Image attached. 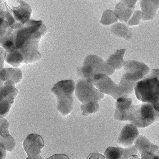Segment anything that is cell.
I'll use <instances>...</instances> for the list:
<instances>
[{
	"label": "cell",
	"instance_id": "6da1fadb",
	"mask_svg": "<svg viewBox=\"0 0 159 159\" xmlns=\"http://www.w3.org/2000/svg\"><path fill=\"white\" fill-rule=\"evenodd\" d=\"M135 94L139 100L152 103L159 99V69H152L144 78L136 82Z\"/></svg>",
	"mask_w": 159,
	"mask_h": 159
},
{
	"label": "cell",
	"instance_id": "7a4b0ae2",
	"mask_svg": "<svg viewBox=\"0 0 159 159\" xmlns=\"http://www.w3.org/2000/svg\"><path fill=\"white\" fill-rule=\"evenodd\" d=\"M75 86L73 80H62L54 84L51 90L57 100V109L62 116L68 115L73 110Z\"/></svg>",
	"mask_w": 159,
	"mask_h": 159
},
{
	"label": "cell",
	"instance_id": "3957f363",
	"mask_svg": "<svg viewBox=\"0 0 159 159\" xmlns=\"http://www.w3.org/2000/svg\"><path fill=\"white\" fill-rule=\"evenodd\" d=\"M159 119V116L151 103L134 105L129 121L139 128L147 127Z\"/></svg>",
	"mask_w": 159,
	"mask_h": 159
},
{
	"label": "cell",
	"instance_id": "277c9868",
	"mask_svg": "<svg viewBox=\"0 0 159 159\" xmlns=\"http://www.w3.org/2000/svg\"><path fill=\"white\" fill-rule=\"evenodd\" d=\"M75 94L82 103L91 102H98L103 98L104 95L94 87L92 80L82 78L77 82Z\"/></svg>",
	"mask_w": 159,
	"mask_h": 159
},
{
	"label": "cell",
	"instance_id": "5b68a950",
	"mask_svg": "<svg viewBox=\"0 0 159 159\" xmlns=\"http://www.w3.org/2000/svg\"><path fill=\"white\" fill-rule=\"evenodd\" d=\"M124 68L125 73L122 76L135 84L144 78L149 72V69L145 64L134 60L125 62Z\"/></svg>",
	"mask_w": 159,
	"mask_h": 159
},
{
	"label": "cell",
	"instance_id": "8992f818",
	"mask_svg": "<svg viewBox=\"0 0 159 159\" xmlns=\"http://www.w3.org/2000/svg\"><path fill=\"white\" fill-rule=\"evenodd\" d=\"M83 65L87 68L91 77L95 74L103 73L107 75L113 74L115 70L112 69L101 57L95 55H90L84 59Z\"/></svg>",
	"mask_w": 159,
	"mask_h": 159
},
{
	"label": "cell",
	"instance_id": "52a82bcc",
	"mask_svg": "<svg viewBox=\"0 0 159 159\" xmlns=\"http://www.w3.org/2000/svg\"><path fill=\"white\" fill-rule=\"evenodd\" d=\"M134 145L141 155V159H159V147L144 136L139 135L135 141Z\"/></svg>",
	"mask_w": 159,
	"mask_h": 159
},
{
	"label": "cell",
	"instance_id": "ba28073f",
	"mask_svg": "<svg viewBox=\"0 0 159 159\" xmlns=\"http://www.w3.org/2000/svg\"><path fill=\"white\" fill-rule=\"evenodd\" d=\"M18 91L13 86L0 87V118L6 116L13 105Z\"/></svg>",
	"mask_w": 159,
	"mask_h": 159
},
{
	"label": "cell",
	"instance_id": "9c48e42d",
	"mask_svg": "<svg viewBox=\"0 0 159 159\" xmlns=\"http://www.w3.org/2000/svg\"><path fill=\"white\" fill-rule=\"evenodd\" d=\"M22 145L28 157H34L40 155L41 150L44 146V142L40 135L32 134L25 139Z\"/></svg>",
	"mask_w": 159,
	"mask_h": 159
},
{
	"label": "cell",
	"instance_id": "30bf717a",
	"mask_svg": "<svg viewBox=\"0 0 159 159\" xmlns=\"http://www.w3.org/2000/svg\"><path fill=\"white\" fill-rule=\"evenodd\" d=\"M115 105V119L119 121L129 120L134 106L132 99L129 98L121 97L116 100Z\"/></svg>",
	"mask_w": 159,
	"mask_h": 159
},
{
	"label": "cell",
	"instance_id": "8fae6325",
	"mask_svg": "<svg viewBox=\"0 0 159 159\" xmlns=\"http://www.w3.org/2000/svg\"><path fill=\"white\" fill-rule=\"evenodd\" d=\"M22 74L19 68H5L0 70V87L13 86L20 82Z\"/></svg>",
	"mask_w": 159,
	"mask_h": 159
},
{
	"label": "cell",
	"instance_id": "7c38bea8",
	"mask_svg": "<svg viewBox=\"0 0 159 159\" xmlns=\"http://www.w3.org/2000/svg\"><path fill=\"white\" fill-rule=\"evenodd\" d=\"M139 136L137 127L132 124H128L122 129L118 138V143L123 147H131Z\"/></svg>",
	"mask_w": 159,
	"mask_h": 159
},
{
	"label": "cell",
	"instance_id": "4fadbf2b",
	"mask_svg": "<svg viewBox=\"0 0 159 159\" xmlns=\"http://www.w3.org/2000/svg\"><path fill=\"white\" fill-rule=\"evenodd\" d=\"M137 0H123L120 1L115 7L114 12L122 22H127L133 13Z\"/></svg>",
	"mask_w": 159,
	"mask_h": 159
},
{
	"label": "cell",
	"instance_id": "5bb4252c",
	"mask_svg": "<svg viewBox=\"0 0 159 159\" xmlns=\"http://www.w3.org/2000/svg\"><path fill=\"white\" fill-rule=\"evenodd\" d=\"M137 152L134 145L124 148L110 147L106 149L104 155L106 159H127Z\"/></svg>",
	"mask_w": 159,
	"mask_h": 159
},
{
	"label": "cell",
	"instance_id": "9a60e30c",
	"mask_svg": "<svg viewBox=\"0 0 159 159\" xmlns=\"http://www.w3.org/2000/svg\"><path fill=\"white\" fill-rule=\"evenodd\" d=\"M92 83L100 92L110 95L116 85L107 75L103 73L95 74L93 79Z\"/></svg>",
	"mask_w": 159,
	"mask_h": 159
},
{
	"label": "cell",
	"instance_id": "2e32d148",
	"mask_svg": "<svg viewBox=\"0 0 159 159\" xmlns=\"http://www.w3.org/2000/svg\"><path fill=\"white\" fill-rule=\"evenodd\" d=\"M10 124L4 118H0V144L4 146L6 149L11 152L16 146L15 141L10 134L8 129Z\"/></svg>",
	"mask_w": 159,
	"mask_h": 159
},
{
	"label": "cell",
	"instance_id": "e0dca14e",
	"mask_svg": "<svg viewBox=\"0 0 159 159\" xmlns=\"http://www.w3.org/2000/svg\"><path fill=\"white\" fill-rule=\"evenodd\" d=\"M135 84L122 76L120 82L116 85L111 96L116 100L121 97L128 98L132 93Z\"/></svg>",
	"mask_w": 159,
	"mask_h": 159
},
{
	"label": "cell",
	"instance_id": "ac0fdd59",
	"mask_svg": "<svg viewBox=\"0 0 159 159\" xmlns=\"http://www.w3.org/2000/svg\"><path fill=\"white\" fill-rule=\"evenodd\" d=\"M139 4L143 21L153 19L159 9V0H141Z\"/></svg>",
	"mask_w": 159,
	"mask_h": 159
},
{
	"label": "cell",
	"instance_id": "d6986e66",
	"mask_svg": "<svg viewBox=\"0 0 159 159\" xmlns=\"http://www.w3.org/2000/svg\"><path fill=\"white\" fill-rule=\"evenodd\" d=\"M125 50L122 49L116 51L109 57L106 63L115 70L121 69L125 63L123 58Z\"/></svg>",
	"mask_w": 159,
	"mask_h": 159
},
{
	"label": "cell",
	"instance_id": "ffe728a7",
	"mask_svg": "<svg viewBox=\"0 0 159 159\" xmlns=\"http://www.w3.org/2000/svg\"><path fill=\"white\" fill-rule=\"evenodd\" d=\"M110 30L113 35L122 38L126 40H129L132 38V34L129 30L122 23H117L113 25Z\"/></svg>",
	"mask_w": 159,
	"mask_h": 159
},
{
	"label": "cell",
	"instance_id": "44dd1931",
	"mask_svg": "<svg viewBox=\"0 0 159 159\" xmlns=\"http://www.w3.org/2000/svg\"><path fill=\"white\" fill-rule=\"evenodd\" d=\"M24 60L23 55L16 50L8 53L5 58L7 63L15 67L19 66Z\"/></svg>",
	"mask_w": 159,
	"mask_h": 159
},
{
	"label": "cell",
	"instance_id": "7402d4cb",
	"mask_svg": "<svg viewBox=\"0 0 159 159\" xmlns=\"http://www.w3.org/2000/svg\"><path fill=\"white\" fill-rule=\"evenodd\" d=\"M99 109L98 102H91L82 103L80 109L82 114L84 116H88L97 112Z\"/></svg>",
	"mask_w": 159,
	"mask_h": 159
},
{
	"label": "cell",
	"instance_id": "603a6c76",
	"mask_svg": "<svg viewBox=\"0 0 159 159\" xmlns=\"http://www.w3.org/2000/svg\"><path fill=\"white\" fill-rule=\"evenodd\" d=\"M118 18L114 11L106 10L103 12L100 23L103 25H108L117 22Z\"/></svg>",
	"mask_w": 159,
	"mask_h": 159
},
{
	"label": "cell",
	"instance_id": "cb8c5ba5",
	"mask_svg": "<svg viewBox=\"0 0 159 159\" xmlns=\"http://www.w3.org/2000/svg\"><path fill=\"white\" fill-rule=\"evenodd\" d=\"M7 38L2 39V46L7 52L10 53L15 48V43L12 38L10 37Z\"/></svg>",
	"mask_w": 159,
	"mask_h": 159
},
{
	"label": "cell",
	"instance_id": "d4e9b609",
	"mask_svg": "<svg viewBox=\"0 0 159 159\" xmlns=\"http://www.w3.org/2000/svg\"><path fill=\"white\" fill-rule=\"evenodd\" d=\"M142 19V11L140 10L136 11L128 21V24L129 26L138 25L139 24Z\"/></svg>",
	"mask_w": 159,
	"mask_h": 159
},
{
	"label": "cell",
	"instance_id": "484cf974",
	"mask_svg": "<svg viewBox=\"0 0 159 159\" xmlns=\"http://www.w3.org/2000/svg\"><path fill=\"white\" fill-rule=\"evenodd\" d=\"M26 159H43L40 155L37 156L28 157ZM47 159H69L67 155L62 154H54Z\"/></svg>",
	"mask_w": 159,
	"mask_h": 159
},
{
	"label": "cell",
	"instance_id": "4316f807",
	"mask_svg": "<svg viewBox=\"0 0 159 159\" xmlns=\"http://www.w3.org/2000/svg\"><path fill=\"white\" fill-rule=\"evenodd\" d=\"M105 157L102 154L97 152L90 154L87 159H105Z\"/></svg>",
	"mask_w": 159,
	"mask_h": 159
},
{
	"label": "cell",
	"instance_id": "83f0119b",
	"mask_svg": "<svg viewBox=\"0 0 159 159\" xmlns=\"http://www.w3.org/2000/svg\"><path fill=\"white\" fill-rule=\"evenodd\" d=\"M153 108L159 116V99L152 103Z\"/></svg>",
	"mask_w": 159,
	"mask_h": 159
},
{
	"label": "cell",
	"instance_id": "f1b7e54d",
	"mask_svg": "<svg viewBox=\"0 0 159 159\" xmlns=\"http://www.w3.org/2000/svg\"><path fill=\"white\" fill-rule=\"evenodd\" d=\"M127 159H139L138 157L136 155H132L129 157Z\"/></svg>",
	"mask_w": 159,
	"mask_h": 159
}]
</instances>
